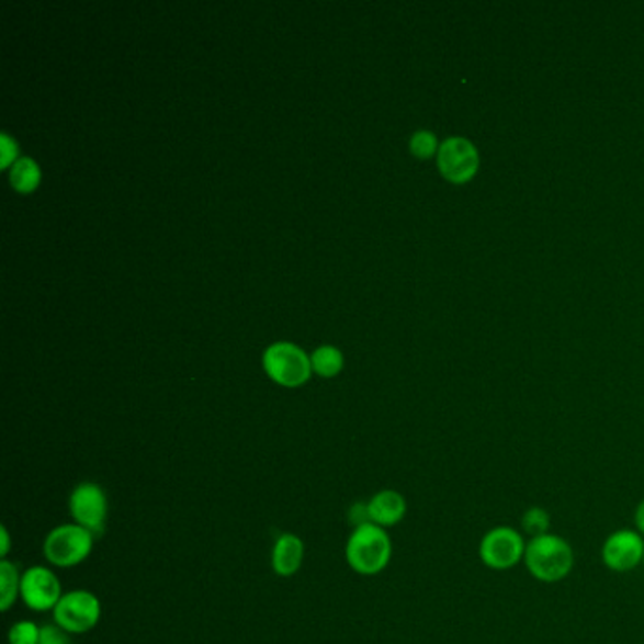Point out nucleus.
Listing matches in <instances>:
<instances>
[{"mask_svg":"<svg viewBox=\"0 0 644 644\" xmlns=\"http://www.w3.org/2000/svg\"><path fill=\"white\" fill-rule=\"evenodd\" d=\"M523 565L536 583H562L575 569V550L557 533L528 539Z\"/></svg>","mask_w":644,"mask_h":644,"instance_id":"nucleus-1","label":"nucleus"},{"mask_svg":"<svg viewBox=\"0 0 644 644\" xmlns=\"http://www.w3.org/2000/svg\"><path fill=\"white\" fill-rule=\"evenodd\" d=\"M394 556L387 529L371 522L358 523L348 536L347 562L358 575L374 577L386 569Z\"/></svg>","mask_w":644,"mask_h":644,"instance_id":"nucleus-2","label":"nucleus"},{"mask_svg":"<svg viewBox=\"0 0 644 644\" xmlns=\"http://www.w3.org/2000/svg\"><path fill=\"white\" fill-rule=\"evenodd\" d=\"M95 546V535L78 523H61L44 539V557L49 565L70 569L86 562Z\"/></svg>","mask_w":644,"mask_h":644,"instance_id":"nucleus-3","label":"nucleus"},{"mask_svg":"<svg viewBox=\"0 0 644 644\" xmlns=\"http://www.w3.org/2000/svg\"><path fill=\"white\" fill-rule=\"evenodd\" d=\"M528 539L520 529L496 526L484 533L478 544V557L489 570H510L523 563Z\"/></svg>","mask_w":644,"mask_h":644,"instance_id":"nucleus-4","label":"nucleus"},{"mask_svg":"<svg viewBox=\"0 0 644 644\" xmlns=\"http://www.w3.org/2000/svg\"><path fill=\"white\" fill-rule=\"evenodd\" d=\"M101 612V601L93 591H67L54 609V622L70 635H83L97 628Z\"/></svg>","mask_w":644,"mask_h":644,"instance_id":"nucleus-5","label":"nucleus"},{"mask_svg":"<svg viewBox=\"0 0 644 644\" xmlns=\"http://www.w3.org/2000/svg\"><path fill=\"white\" fill-rule=\"evenodd\" d=\"M437 165L447 182L462 185L476 177L481 169V154L465 136H450L439 148Z\"/></svg>","mask_w":644,"mask_h":644,"instance_id":"nucleus-6","label":"nucleus"},{"mask_svg":"<svg viewBox=\"0 0 644 644\" xmlns=\"http://www.w3.org/2000/svg\"><path fill=\"white\" fill-rule=\"evenodd\" d=\"M263 365L272 381L287 387L301 386L303 382L308 381L313 369L306 353L290 342H276L267 348Z\"/></svg>","mask_w":644,"mask_h":644,"instance_id":"nucleus-7","label":"nucleus"},{"mask_svg":"<svg viewBox=\"0 0 644 644\" xmlns=\"http://www.w3.org/2000/svg\"><path fill=\"white\" fill-rule=\"evenodd\" d=\"M68 512L72 522L99 535L109 518V497L97 482L78 484L68 497Z\"/></svg>","mask_w":644,"mask_h":644,"instance_id":"nucleus-8","label":"nucleus"},{"mask_svg":"<svg viewBox=\"0 0 644 644\" xmlns=\"http://www.w3.org/2000/svg\"><path fill=\"white\" fill-rule=\"evenodd\" d=\"M63 596L65 591H63L59 577L49 567L33 565L27 570H23L20 599L31 611L54 612Z\"/></svg>","mask_w":644,"mask_h":644,"instance_id":"nucleus-9","label":"nucleus"},{"mask_svg":"<svg viewBox=\"0 0 644 644\" xmlns=\"http://www.w3.org/2000/svg\"><path fill=\"white\" fill-rule=\"evenodd\" d=\"M644 536L635 529H617L601 546V562L612 573H631L643 567Z\"/></svg>","mask_w":644,"mask_h":644,"instance_id":"nucleus-10","label":"nucleus"},{"mask_svg":"<svg viewBox=\"0 0 644 644\" xmlns=\"http://www.w3.org/2000/svg\"><path fill=\"white\" fill-rule=\"evenodd\" d=\"M366 520L379 528H395L408 512L407 499L397 489H381L365 505Z\"/></svg>","mask_w":644,"mask_h":644,"instance_id":"nucleus-11","label":"nucleus"},{"mask_svg":"<svg viewBox=\"0 0 644 644\" xmlns=\"http://www.w3.org/2000/svg\"><path fill=\"white\" fill-rule=\"evenodd\" d=\"M272 570L279 577H293L305 562V543L295 533H282L272 546Z\"/></svg>","mask_w":644,"mask_h":644,"instance_id":"nucleus-12","label":"nucleus"},{"mask_svg":"<svg viewBox=\"0 0 644 644\" xmlns=\"http://www.w3.org/2000/svg\"><path fill=\"white\" fill-rule=\"evenodd\" d=\"M21 577L18 565L0 560V611L8 612L21 596Z\"/></svg>","mask_w":644,"mask_h":644,"instance_id":"nucleus-13","label":"nucleus"},{"mask_svg":"<svg viewBox=\"0 0 644 644\" xmlns=\"http://www.w3.org/2000/svg\"><path fill=\"white\" fill-rule=\"evenodd\" d=\"M520 531L526 539H535V536L552 533V516L544 507H529L523 510L520 518Z\"/></svg>","mask_w":644,"mask_h":644,"instance_id":"nucleus-14","label":"nucleus"},{"mask_svg":"<svg viewBox=\"0 0 644 644\" xmlns=\"http://www.w3.org/2000/svg\"><path fill=\"white\" fill-rule=\"evenodd\" d=\"M10 180H12V185H14L15 190L21 191V193H31L41 182V169H38V165L34 163L33 159L23 157V159H18L12 165Z\"/></svg>","mask_w":644,"mask_h":644,"instance_id":"nucleus-15","label":"nucleus"},{"mask_svg":"<svg viewBox=\"0 0 644 644\" xmlns=\"http://www.w3.org/2000/svg\"><path fill=\"white\" fill-rule=\"evenodd\" d=\"M313 369L321 376H335L342 369V353L332 347H321L313 353Z\"/></svg>","mask_w":644,"mask_h":644,"instance_id":"nucleus-16","label":"nucleus"},{"mask_svg":"<svg viewBox=\"0 0 644 644\" xmlns=\"http://www.w3.org/2000/svg\"><path fill=\"white\" fill-rule=\"evenodd\" d=\"M42 625L34 624L31 620H20L8 631L10 644H38L41 643Z\"/></svg>","mask_w":644,"mask_h":644,"instance_id":"nucleus-17","label":"nucleus"},{"mask_svg":"<svg viewBox=\"0 0 644 644\" xmlns=\"http://www.w3.org/2000/svg\"><path fill=\"white\" fill-rule=\"evenodd\" d=\"M439 148L441 146L437 143V136L431 131H416L410 138V151L420 159L433 157L434 154H439Z\"/></svg>","mask_w":644,"mask_h":644,"instance_id":"nucleus-18","label":"nucleus"},{"mask_svg":"<svg viewBox=\"0 0 644 644\" xmlns=\"http://www.w3.org/2000/svg\"><path fill=\"white\" fill-rule=\"evenodd\" d=\"M38 644H70V633L55 624L42 625L41 643Z\"/></svg>","mask_w":644,"mask_h":644,"instance_id":"nucleus-19","label":"nucleus"},{"mask_svg":"<svg viewBox=\"0 0 644 644\" xmlns=\"http://www.w3.org/2000/svg\"><path fill=\"white\" fill-rule=\"evenodd\" d=\"M0 143H2V157H0V165H2V167H8V165L14 161L15 154H18V144H15L7 133L0 135Z\"/></svg>","mask_w":644,"mask_h":644,"instance_id":"nucleus-20","label":"nucleus"},{"mask_svg":"<svg viewBox=\"0 0 644 644\" xmlns=\"http://www.w3.org/2000/svg\"><path fill=\"white\" fill-rule=\"evenodd\" d=\"M0 541H2V549H0V556L2 560H8V554H10V549H12V539H10V533H8L7 526H2L0 529Z\"/></svg>","mask_w":644,"mask_h":644,"instance_id":"nucleus-21","label":"nucleus"},{"mask_svg":"<svg viewBox=\"0 0 644 644\" xmlns=\"http://www.w3.org/2000/svg\"><path fill=\"white\" fill-rule=\"evenodd\" d=\"M633 522H635V531H639L644 536V499L635 507Z\"/></svg>","mask_w":644,"mask_h":644,"instance_id":"nucleus-22","label":"nucleus"},{"mask_svg":"<svg viewBox=\"0 0 644 644\" xmlns=\"http://www.w3.org/2000/svg\"><path fill=\"white\" fill-rule=\"evenodd\" d=\"M643 569H644V560H643Z\"/></svg>","mask_w":644,"mask_h":644,"instance_id":"nucleus-23","label":"nucleus"}]
</instances>
